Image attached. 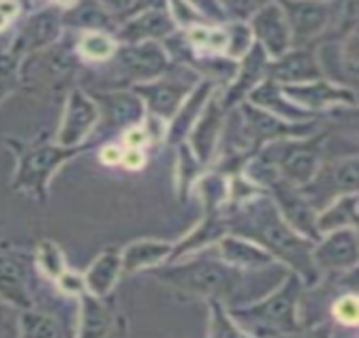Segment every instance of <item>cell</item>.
I'll return each mask as SVG.
<instances>
[{
  "mask_svg": "<svg viewBox=\"0 0 359 338\" xmlns=\"http://www.w3.org/2000/svg\"><path fill=\"white\" fill-rule=\"evenodd\" d=\"M252 48V31L243 24H235L228 34V49L231 56H241Z\"/></svg>",
  "mask_w": 359,
  "mask_h": 338,
  "instance_id": "obj_35",
  "label": "cell"
},
{
  "mask_svg": "<svg viewBox=\"0 0 359 338\" xmlns=\"http://www.w3.org/2000/svg\"><path fill=\"white\" fill-rule=\"evenodd\" d=\"M358 223V196L356 193L346 195L336 205L325 210L319 219L316 220L317 232H334L341 228L356 227Z\"/></svg>",
  "mask_w": 359,
  "mask_h": 338,
  "instance_id": "obj_25",
  "label": "cell"
},
{
  "mask_svg": "<svg viewBox=\"0 0 359 338\" xmlns=\"http://www.w3.org/2000/svg\"><path fill=\"white\" fill-rule=\"evenodd\" d=\"M68 22L73 26H83V29H91V32H97V29L110 26V14L93 4L76 6V12H66Z\"/></svg>",
  "mask_w": 359,
  "mask_h": 338,
  "instance_id": "obj_31",
  "label": "cell"
},
{
  "mask_svg": "<svg viewBox=\"0 0 359 338\" xmlns=\"http://www.w3.org/2000/svg\"><path fill=\"white\" fill-rule=\"evenodd\" d=\"M167 58L162 48L156 43L133 44L123 48L116 53L115 68L123 74L127 80L150 82L157 78L162 72H165Z\"/></svg>",
  "mask_w": 359,
  "mask_h": 338,
  "instance_id": "obj_6",
  "label": "cell"
},
{
  "mask_svg": "<svg viewBox=\"0 0 359 338\" xmlns=\"http://www.w3.org/2000/svg\"><path fill=\"white\" fill-rule=\"evenodd\" d=\"M158 279L179 290L211 298L252 299V286L238 267L223 264L215 259H198L184 266L158 269Z\"/></svg>",
  "mask_w": 359,
  "mask_h": 338,
  "instance_id": "obj_2",
  "label": "cell"
},
{
  "mask_svg": "<svg viewBox=\"0 0 359 338\" xmlns=\"http://www.w3.org/2000/svg\"><path fill=\"white\" fill-rule=\"evenodd\" d=\"M19 338H65V333L53 316L24 310L19 316Z\"/></svg>",
  "mask_w": 359,
  "mask_h": 338,
  "instance_id": "obj_28",
  "label": "cell"
},
{
  "mask_svg": "<svg viewBox=\"0 0 359 338\" xmlns=\"http://www.w3.org/2000/svg\"><path fill=\"white\" fill-rule=\"evenodd\" d=\"M316 267L323 269H349L358 262V235L354 228H341L314 250L312 256Z\"/></svg>",
  "mask_w": 359,
  "mask_h": 338,
  "instance_id": "obj_10",
  "label": "cell"
},
{
  "mask_svg": "<svg viewBox=\"0 0 359 338\" xmlns=\"http://www.w3.org/2000/svg\"><path fill=\"white\" fill-rule=\"evenodd\" d=\"M0 299L20 310H31L29 259L15 250L0 249Z\"/></svg>",
  "mask_w": 359,
  "mask_h": 338,
  "instance_id": "obj_7",
  "label": "cell"
},
{
  "mask_svg": "<svg viewBox=\"0 0 359 338\" xmlns=\"http://www.w3.org/2000/svg\"><path fill=\"white\" fill-rule=\"evenodd\" d=\"M231 227L238 235H243L266 247L270 256L275 254L282 257L306 278L307 285H314L317 267L312 261V245L292 230L285 220H282L270 200H257L248 203L231 220Z\"/></svg>",
  "mask_w": 359,
  "mask_h": 338,
  "instance_id": "obj_1",
  "label": "cell"
},
{
  "mask_svg": "<svg viewBox=\"0 0 359 338\" xmlns=\"http://www.w3.org/2000/svg\"><path fill=\"white\" fill-rule=\"evenodd\" d=\"M243 115L246 127L243 132L246 134L245 139L252 143L253 139L263 141L270 139V137H280V136H289V134H294V136H304L309 131L314 129V124H292L287 125L280 122L277 117L266 114V112L260 110V108H255L250 105L243 107Z\"/></svg>",
  "mask_w": 359,
  "mask_h": 338,
  "instance_id": "obj_16",
  "label": "cell"
},
{
  "mask_svg": "<svg viewBox=\"0 0 359 338\" xmlns=\"http://www.w3.org/2000/svg\"><path fill=\"white\" fill-rule=\"evenodd\" d=\"M19 12V4L14 2H0V31L11 22L12 18H15Z\"/></svg>",
  "mask_w": 359,
  "mask_h": 338,
  "instance_id": "obj_40",
  "label": "cell"
},
{
  "mask_svg": "<svg viewBox=\"0 0 359 338\" xmlns=\"http://www.w3.org/2000/svg\"><path fill=\"white\" fill-rule=\"evenodd\" d=\"M272 186L278 198V207L282 208V214L287 222L290 223V227L302 233H307L309 237H317L319 232H317L316 227V215L312 207L302 196L294 193L287 183L275 179Z\"/></svg>",
  "mask_w": 359,
  "mask_h": 338,
  "instance_id": "obj_18",
  "label": "cell"
},
{
  "mask_svg": "<svg viewBox=\"0 0 359 338\" xmlns=\"http://www.w3.org/2000/svg\"><path fill=\"white\" fill-rule=\"evenodd\" d=\"M18 74V56L15 54H0V98L6 97L15 85Z\"/></svg>",
  "mask_w": 359,
  "mask_h": 338,
  "instance_id": "obj_36",
  "label": "cell"
},
{
  "mask_svg": "<svg viewBox=\"0 0 359 338\" xmlns=\"http://www.w3.org/2000/svg\"><path fill=\"white\" fill-rule=\"evenodd\" d=\"M18 333L19 337V321L15 323V316L4 299H0V337Z\"/></svg>",
  "mask_w": 359,
  "mask_h": 338,
  "instance_id": "obj_38",
  "label": "cell"
},
{
  "mask_svg": "<svg viewBox=\"0 0 359 338\" xmlns=\"http://www.w3.org/2000/svg\"><path fill=\"white\" fill-rule=\"evenodd\" d=\"M39 262L41 267L53 278H61L66 273L65 264H62L61 252L51 242H44L39 249Z\"/></svg>",
  "mask_w": 359,
  "mask_h": 338,
  "instance_id": "obj_34",
  "label": "cell"
},
{
  "mask_svg": "<svg viewBox=\"0 0 359 338\" xmlns=\"http://www.w3.org/2000/svg\"><path fill=\"white\" fill-rule=\"evenodd\" d=\"M306 338H329V327L317 328L314 332H311Z\"/></svg>",
  "mask_w": 359,
  "mask_h": 338,
  "instance_id": "obj_44",
  "label": "cell"
},
{
  "mask_svg": "<svg viewBox=\"0 0 359 338\" xmlns=\"http://www.w3.org/2000/svg\"><path fill=\"white\" fill-rule=\"evenodd\" d=\"M144 154H142L139 149H128V151L122 156V162L130 169L142 168V166H144Z\"/></svg>",
  "mask_w": 359,
  "mask_h": 338,
  "instance_id": "obj_42",
  "label": "cell"
},
{
  "mask_svg": "<svg viewBox=\"0 0 359 338\" xmlns=\"http://www.w3.org/2000/svg\"><path fill=\"white\" fill-rule=\"evenodd\" d=\"M61 287L65 291H68V293H83V290H85V281L79 279L78 276H74V274L65 273L61 276Z\"/></svg>",
  "mask_w": 359,
  "mask_h": 338,
  "instance_id": "obj_39",
  "label": "cell"
},
{
  "mask_svg": "<svg viewBox=\"0 0 359 338\" xmlns=\"http://www.w3.org/2000/svg\"><path fill=\"white\" fill-rule=\"evenodd\" d=\"M61 32V18L56 11H43L32 15L24 26L19 39L15 41L12 54L19 56L24 53H34L56 41Z\"/></svg>",
  "mask_w": 359,
  "mask_h": 338,
  "instance_id": "obj_13",
  "label": "cell"
},
{
  "mask_svg": "<svg viewBox=\"0 0 359 338\" xmlns=\"http://www.w3.org/2000/svg\"><path fill=\"white\" fill-rule=\"evenodd\" d=\"M189 41L196 48L206 49V51L221 53L228 49V32L221 29L194 26L189 29Z\"/></svg>",
  "mask_w": 359,
  "mask_h": 338,
  "instance_id": "obj_33",
  "label": "cell"
},
{
  "mask_svg": "<svg viewBox=\"0 0 359 338\" xmlns=\"http://www.w3.org/2000/svg\"><path fill=\"white\" fill-rule=\"evenodd\" d=\"M266 70L273 80L292 83V85H304V82H317L320 77L319 61H316L314 54L306 51V49L285 53L273 65L266 66Z\"/></svg>",
  "mask_w": 359,
  "mask_h": 338,
  "instance_id": "obj_15",
  "label": "cell"
},
{
  "mask_svg": "<svg viewBox=\"0 0 359 338\" xmlns=\"http://www.w3.org/2000/svg\"><path fill=\"white\" fill-rule=\"evenodd\" d=\"M81 323L78 338H105L111 327L110 311L93 294H83Z\"/></svg>",
  "mask_w": 359,
  "mask_h": 338,
  "instance_id": "obj_22",
  "label": "cell"
},
{
  "mask_svg": "<svg viewBox=\"0 0 359 338\" xmlns=\"http://www.w3.org/2000/svg\"><path fill=\"white\" fill-rule=\"evenodd\" d=\"M174 22L165 11H145L139 18L132 19L122 29L120 37L130 44H137L140 41L161 39L172 32Z\"/></svg>",
  "mask_w": 359,
  "mask_h": 338,
  "instance_id": "obj_19",
  "label": "cell"
},
{
  "mask_svg": "<svg viewBox=\"0 0 359 338\" xmlns=\"http://www.w3.org/2000/svg\"><path fill=\"white\" fill-rule=\"evenodd\" d=\"M300 296V281L289 278L280 290L248 308H231V316L257 338H278L299 332L295 311Z\"/></svg>",
  "mask_w": 359,
  "mask_h": 338,
  "instance_id": "obj_3",
  "label": "cell"
},
{
  "mask_svg": "<svg viewBox=\"0 0 359 338\" xmlns=\"http://www.w3.org/2000/svg\"><path fill=\"white\" fill-rule=\"evenodd\" d=\"M280 9L285 11V20L289 24L290 34L295 41L307 39L327 24L331 15V4L317 2H283Z\"/></svg>",
  "mask_w": 359,
  "mask_h": 338,
  "instance_id": "obj_12",
  "label": "cell"
},
{
  "mask_svg": "<svg viewBox=\"0 0 359 338\" xmlns=\"http://www.w3.org/2000/svg\"><path fill=\"white\" fill-rule=\"evenodd\" d=\"M116 46L111 37H108L103 32H88L81 37L78 44V51L79 54H83L85 58H90V60L95 61H102V60H108L111 54H115Z\"/></svg>",
  "mask_w": 359,
  "mask_h": 338,
  "instance_id": "obj_30",
  "label": "cell"
},
{
  "mask_svg": "<svg viewBox=\"0 0 359 338\" xmlns=\"http://www.w3.org/2000/svg\"><path fill=\"white\" fill-rule=\"evenodd\" d=\"M358 186V157H351L334 166H329L323 173L317 174V183L307 188L316 202H327L331 196L341 191H356Z\"/></svg>",
  "mask_w": 359,
  "mask_h": 338,
  "instance_id": "obj_14",
  "label": "cell"
},
{
  "mask_svg": "<svg viewBox=\"0 0 359 338\" xmlns=\"http://www.w3.org/2000/svg\"><path fill=\"white\" fill-rule=\"evenodd\" d=\"M324 136L312 137L306 143H280L263 152L260 164L277 169L295 185L312 181L319 168L320 143Z\"/></svg>",
  "mask_w": 359,
  "mask_h": 338,
  "instance_id": "obj_4",
  "label": "cell"
},
{
  "mask_svg": "<svg viewBox=\"0 0 359 338\" xmlns=\"http://www.w3.org/2000/svg\"><path fill=\"white\" fill-rule=\"evenodd\" d=\"M81 151V148H61V145H34L26 148L20 154L18 174H15L14 186L18 190L31 191L41 198H44L46 183L51 174L57 169L62 161L69 160L74 154Z\"/></svg>",
  "mask_w": 359,
  "mask_h": 338,
  "instance_id": "obj_5",
  "label": "cell"
},
{
  "mask_svg": "<svg viewBox=\"0 0 359 338\" xmlns=\"http://www.w3.org/2000/svg\"><path fill=\"white\" fill-rule=\"evenodd\" d=\"M122 156L123 152L115 145H108L102 151V161L107 162V164H116V162L122 161Z\"/></svg>",
  "mask_w": 359,
  "mask_h": 338,
  "instance_id": "obj_43",
  "label": "cell"
},
{
  "mask_svg": "<svg viewBox=\"0 0 359 338\" xmlns=\"http://www.w3.org/2000/svg\"><path fill=\"white\" fill-rule=\"evenodd\" d=\"M189 90L191 83L181 80H158L135 86V91L144 97L150 110L164 119L172 117L181 108Z\"/></svg>",
  "mask_w": 359,
  "mask_h": 338,
  "instance_id": "obj_11",
  "label": "cell"
},
{
  "mask_svg": "<svg viewBox=\"0 0 359 338\" xmlns=\"http://www.w3.org/2000/svg\"><path fill=\"white\" fill-rule=\"evenodd\" d=\"M98 102L103 103L108 122L115 125H133L144 117V105L135 95L130 93H111L95 95Z\"/></svg>",
  "mask_w": 359,
  "mask_h": 338,
  "instance_id": "obj_21",
  "label": "cell"
},
{
  "mask_svg": "<svg viewBox=\"0 0 359 338\" xmlns=\"http://www.w3.org/2000/svg\"><path fill=\"white\" fill-rule=\"evenodd\" d=\"M283 90L289 93L290 98H294L300 105L309 107L311 110L324 108L332 103H351V105L356 103L354 93L346 89H337L327 82L317 80L306 85H287L283 86Z\"/></svg>",
  "mask_w": 359,
  "mask_h": 338,
  "instance_id": "obj_17",
  "label": "cell"
},
{
  "mask_svg": "<svg viewBox=\"0 0 359 338\" xmlns=\"http://www.w3.org/2000/svg\"><path fill=\"white\" fill-rule=\"evenodd\" d=\"M221 125V107L218 105L216 100H212L211 105L208 107V110L204 112L201 122H198L194 129L193 136V145L194 151L198 154V157L201 162H206L208 157L212 151V145H215L216 136L219 132Z\"/></svg>",
  "mask_w": 359,
  "mask_h": 338,
  "instance_id": "obj_27",
  "label": "cell"
},
{
  "mask_svg": "<svg viewBox=\"0 0 359 338\" xmlns=\"http://www.w3.org/2000/svg\"><path fill=\"white\" fill-rule=\"evenodd\" d=\"M334 315L341 323L354 327L358 323V299L356 296H344L334 304Z\"/></svg>",
  "mask_w": 359,
  "mask_h": 338,
  "instance_id": "obj_37",
  "label": "cell"
},
{
  "mask_svg": "<svg viewBox=\"0 0 359 338\" xmlns=\"http://www.w3.org/2000/svg\"><path fill=\"white\" fill-rule=\"evenodd\" d=\"M208 91H210V83H203L199 86V90L187 100V103L182 107V112L175 119L174 127H172V136L174 139H181L182 136L187 132V129L191 127V124L194 122V119L198 117L199 107H203L204 100L208 97Z\"/></svg>",
  "mask_w": 359,
  "mask_h": 338,
  "instance_id": "obj_32",
  "label": "cell"
},
{
  "mask_svg": "<svg viewBox=\"0 0 359 338\" xmlns=\"http://www.w3.org/2000/svg\"><path fill=\"white\" fill-rule=\"evenodd\" d=\"M221 252L223 259L233 266L245 267H263L272 262V256L266 250L258 247V245L250 244V242L238 240L235 237H228L221 242Z\"/></svg>",
  "mask_w": 359,
  "mask_h": 338,
  "instance_id": "obj_26",
  "label": "cell"
},
{
  "mask_svg": "<svg viewBox=\"0 0 359 338\" xmlns=\"http://www.w3.org/2000/svg\"><path fill=\"white\" fill-rule=\"evenodd\" d=\"M265 72H266L265 51H263L260 44H255L252 51L246 54V60L243 61V66H241L240 78H238L236 85L228 91L226 102L224 103H226V105H231V103H235L236 100L245 97L246 91L260 80L263 74H265Z\"/></svg>",
  "mask_w": 359,
  "mask_h": 338,
  "instance_id": "obj_24",
  "label": "cell"
},
{
  "mask_svg": "<svg viewBox=\"0 0 359 338\" xmlns=\"http://www.w3.org/2000/svg\"><path fill=\"white\" fill-rule=\"evenodd\" d=\"M250 98H252V102L257 103V105L266 107L275 112H280V115L287 117V119L292 120V122L306 120L309 117L307 112L300 110V108H295L294 105H290V103H287L285 100H282L280 93H278V90L275 89L272 82L266 83V85H262L260 89L255 90L253 93L250 95Z\"/></svg>",
  "mask_w": 359,
  "mask_h": 338,
  "instance_id": "obj_29",
  "label": "cell"
},
{
  "mask_svg": "<svg viewBox=\"0 0 359 338\" xmlns=\"http://www.w3.org/2000/svg\"><path fill=\"white\" fill-rule=\"evenodd\" d=\"M145 141H147V134L139 127L130 129V131L127 132V136H125V143H127V145L130 149L142 148V145L145 144Z\"/></svg>",
  "mask_w": 359,
  "mask_h": 338,
  "instance_id": "obj_41",
  "label": "cell"
},
{
  "mask_svg": "<svg viewBox=\"0 0 359 338\" xmlns=\"http://www.w3.org/2000/svg\"><path fill=\"white\" fill-rule=\"evenodd\" d=\"M97 103L88 98L83 91L74 90L69 95L68 105H66L61 129L57 132V143L61 148H78L86 134L97 124Z\"/></svg>",
  "mask_w": 359,
  "mask_h": 338,
  "instance_id": "obj_8",
  "label": "cell"
},
{
  "mask_svg": "<svg viewBox=\"0 0 359 338\" xmlns=\"http://www.w3.org/2000/svg\"><path fill=\"white\" fill-rule=\"evenodd\" d=\"M120 269H122V257H118V254H102L91 264L85 276V287L88 293L97 296V298L107 296L118 279Z\"/></svg>",
  "mask_w": 359,
  "mask_h": 338,
  "instance_id": "obj_20",
  "label": "cell"
},
{
  "mask_svg": "<svg viewBox=\"0 0 359 338\" xmlns=\"http://www.w3.org/2000/svg\"><path fill=\"white\" fill-rule=\"evenodd\" d=\"M253 31L266 53L280 58L289 49L292 34L285 15L277 4H269L258 11L253 18Z\"/></svg>",
  "mask_w": 359,
  "mask_h": 338,
  "instance_id": "obj_9",
  "label": "cell"
},
{
  "mask_svg": "<svg viewBox=\"0 0 359 338\" xmlns=\"http://www.w3.org/2000/svg\"><path fill=\"white\" fill-rule=\"evenodd\" d=\"M170 250L172 247L165 242H137V244H132L130 247L125 249L122 256V269L125 273H135L142 267L154 266L169 256Z\"/></svg>",
  "mask_w": 359,
  "mask_h": 338,
  "instance_id": "obj_23",
  "label": "cell"
}]
</instances>
